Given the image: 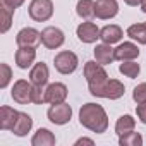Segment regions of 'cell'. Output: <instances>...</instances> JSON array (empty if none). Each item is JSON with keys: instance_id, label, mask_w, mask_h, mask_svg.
I'll return each instance as SVG.
<instances>
[{"instance_id": "1", "label": "cell", "mask_w": 146, "mask_h": 146, "mask_svg": "<svg viewBox=\"0 0 146 146\" xmlns=\"http://www.w3.org/2000/svg\"><path fill=\"white\" fill-rule=\"evenodd\" d=\"M79 124L91 132L102 134L108 129V115L98 103H84L79 110Z\"/></svg>"}, {"instance_id": "2", "label": "cell", "mask_w": 146, "mask_h": 146, "mask_svg": "<svg viewBox=\"0 0 146 146\" xmlns=\"http://www.w3.org/2000/svg\"><path fill=\"white\" fill-rule=\"evenodd\" d=\"M90 93L96 98H107V100H119L125 93V86L119 79H107L98 84H90L88 86Z\"/></svg>"}, {"instance_id": "3", "label": "cell", "mask_w": 146, "mask_h": 146, "mask_svg": "<svg viewBox=\"0 0 146 146\" xmlns=\"http://www.w3.org/2000/svg\"><path fill=\"white\" fill-rule=\"evenodd\" d=\"M53 65L57 69V72L60 74L67 76V74H72V72H76V69L79 67V58L74 52L70 50H62L55 55L53 58Z\"/></svg>"}, {"instance_id": "4", "label": "cell", "mask_w": 146, "mask_h": 146, "mask_svg": "<svg viewBox=\"0 0 146 146\" xmlns=\"http://www.w3.org/2000/svg\"><path fill=\"white\" fill-rule=\"evenodd\" d=\"M28 14L36 23H45L53 16V2L52 0H31L28 5Z\"/></svg>"}, {"instance_id": "5", "label": "cell", "mask_w": 146, "mask_h": 146, "mask_svg": "<svg viewBox=\"0 0 146 146\" xmlns=\"http://www.w3.org/2000/svg\"><path fill=\"white\" fill-rule=\"evenodd\" d=\"M46 117L55 125H65L72 119V107L69 103H65V102L53 103V105H50V108L46 112Z\"/></svg>"}, {"instance_id": "6", "label": "cell", "mask_w": 146, "mask_h": 146, "mask_svg": "<svg viewBox=\"0 0 146 146\" xmlns=\"http://www.w3.org/2000/svg\"><path fill=\"white\" fill-rule=\"evenodd\" d=\"M65 41V35L60 28L57 26H48L41 31V45L48 50H57L64 45Z\"/></svg>"}, {"instance_id": "7", "label": "cell", "mask_w": 146, "mask_h": 146, "mask_svg": "<svg viewBox=\"0 0 146 146\" xmlns=\"http://www.w3.org/2000/svg\"><path fill=\"white\" fill-rule=\"evenodd\" d=\"M31 93H33V83L26 81V79H17L12 86L11 96L16 103L28 105V103H31Z\"/></svg>"}, {"instance_id": "8", "label": "cell", "mask_w": 146, "mask_h": 146, "mask_svg": "<svg viewBox=\"0 0 146 146\" xmlns=\"http://www.w3.org/2000/svg\"><path fill=\"white\" fill-rule=\"evenodd\" d=\"M84 78H86L88 86H90V84H98V83L107 81L108 74L105 70V65L98 64L96 60H90L84 64Z\"/></svg>"}, {"instance_id": "9", "label": "cell", "mask_w": 146, "mask_h": 146, "mask_svg": "<svg viewBox=\"0 0 146 146\" xmlns=\"http://www.w3.org/2000/svg\"><path fill=\"white\" fill-rule=\"evenodd\" d=\"M76 35L79 41L91 45V43H96V40H100V28L91 21H84L76 28Z\"/></svg>"}, {"instance_id": "10", "label": "cell", "mask_w": 146, "mask_h": 146, "mask_svg": "<svg viewBox=\"0 0 146 146\" xmlns=\"http://www.w3.org/2000/svg\"><path fill=\"white\" fill-rule=\"evenodd\" d=\"M95 14L102 21L115 17L119 14V4H117V0H96V2H95Z\"/></svg>"}, {"instance_id": "11", "label": "cell", "mask_w": 146, "mask_h": 146, "mask_svg": "<svg viewBox=\"0 0 146 146\" xmlns=\"http://www.w3.org/2000/svg\"><path fill=\"white\" fill-rule=\"evenodd\" d=\"M16 43L17 46H38L41 43V33L35 28H23L16 35Z\"/></svg>"}, {"instance_id": "12", "label": "cell", "mask_w": 146, "mask_h": 146, "mask_svg": "<svg viewBox=\"0 0 146 146\" xmlns=\"http://www.w3.org/2000/svg\"><path fill=\"white\" fill-rule=\"evenodd\" d=\"M16 65L23 70L29 69L35 65V60H36V48L35 46H19L16 50Z\"/></svg>"}, {"instance_id": "13", "label": "cell", "mask_w": 146, "mask_h": 146, "mask_svg": "<svg viewBox=\"0 0 146 146\" xmlns=\"http://www.w3.org/2000/svg\"><path fill=\"white\" fill-rule=\"evenodd\" d=\"M67 95H69V90L64 83H52L46 86V103L50 105L65 102Z\"/></svg>"}, {"instance_id": "14", "label": "cell", "mask_w": 146, "mask_h": 146, "mask_svg": "<svg viewBox=\"0 0 146 146\" xmlns=\"http://www.w3.org/2000/svg\"><path fill=\"white\" fill-rule=\"evenodd\" d=\"M137 57H139V48L134 41L119 43V46L115 48V60L125 62V60H136Z\"/></svg>"}, {"instance_id": "15", "label": "cell", "mask_w": 146, "mask_h": 146, "mask_svg": "<svg viewBox=\"0 0 146 146\" xmlns=\"http://www.w3.org/2000/svg\"><path fill=\"white\" fill-rule=\"evenodd\" d=\"M48 79H50V70H48V65L45 62H38L29 69V81L33 84L46 86Z\"/></svg>"}, {"instance_id": "16", "label": "cell", "mask_w": 146, "mask_h": 146, "mask_svg": "<svg viewBox=\"0 0 146 146\" xmlns=\"http://www.w3.org/2000/svg\"><path fill=\"white\" fill-rule=\"evenodd\" d=\"M124 36V31L120 26L117 24H107L100 29V40L102 43H108V45H113V43H119Z\"/></svg>"}, {"instance_id": "17", "label": "cell", "mask_w": 146, "mask_h": 146, "mask_svg": "<svg viewBox=\"0 0 146 146\" xmlns=\"http://www.w3.org/2000/svg\"><path fill=\"white\" fill-rule=\"evenodd\" d=\"M93 53H95V60L102 65H108L115 60V48H112V45H108V43L96 45Z\"/></svg>"}, {"instance_id": "18", "label": "cell", "mask_w": 146, "mask_h": 146, "mask_svg": "<svg viewBox=\"0 0 146 146\" xmlns=\"http://www.w3.org/2000/svg\"><path fill=\"white\" fill-rule=\"evenodd\" d=\"M19 117V112L14 110L12 107H0V129L2 131H12V127L16 125Z\"/></svg>"}, {"instance_id": "19", "label": "cell", "mask_w": 146, "mask_h": 146, "mask_svg": "<svg viewBox=\"0 0 146 146\" xmlns=\"http://www.w3.org/2000/svg\"><path fill=\"white\" fill-rule=\"evenodd\" d=\"M55 143V134L46 127H40L31 137V146H53Z\"/></svg>"}, {"instance_id": "20", "label": "cell", "mask_w": 146, "mask_h": 146, "mask_svg": "<svg viewBox=\"0 0 146 146\" xmlns=\"http://www.w3.org/2000/svg\"><path fill=\"white\" fill-rule=\"evenodd\" d=\"M31 129H33V119H31V115L29 113H24V112H19L17 122L12 127L14 136L24 137V136H28V132H31Z\"/></svg>"}, {"instance_id": "21", "label": "cell", "mask_w": 146, "mask_h": 146, "mask_svg": "<svg viewBox=\"0 0 146 146\" xmlns=\"http://www.w3.org/2000/svg\"><path fill=\"white\" fill-rule=\"evenodd\" d=\"M127 36L139 43V45H146V23H136V24H131L127 28Z\"/></svg>"}, {"instance_id": "22", "label": "cell", "mask_w": 146, "mask_h": 146, "mask_svg": "<svg viewBox=\"0 0 146 146\" xmlns=\"http://www.w3.org/2000/svg\"><path fill=\"white\" fill-rule=\"evenodd\" d=\"M76 14L84 21H91L96 16L95 14V0H79L76 5Z\"/></svg>"}, {"instance_id": "23", "label": "cell", "mask_w": 146, "mask_h": 146, "mask_svg": "<svg viewBox=\"0 0 146 146\" xmlns=\"http://www.w3.org/2000/svg\"><path fill=\"white\" fill-rule=\"evenodd\" d=\"M134 127H136V119L132 115H127V113L125 115H120L117 119V122H115V134L117 136H122L125 132L134 131Z\"/></svg>"}, {"instance_id": "24", "label": "cell", "mask_w": 146, "mask_h": 146, "mask_svg": "<svg viewBox=\"0 0 146 146\" xmlns=\"http://www.w3.org/2000/svg\"><path fill=\"white\" fill-rule=\"evenodd\" d=\"M119 72H120L122 76L129 78V79H136L139 76V72H141V67L134 60H125V62H122L119 65Z\"/></svg>"}, {"instance_id": "25", "label": "cell", "mask_w": 146, "mask_h": 146, "mask_svg": "<svg viewBox=\"0 0 146 146\" xmlns=\"http://www.w3.org/2000/svg\"><path fill=\"white\" fill-rule=\"evenodd\" d=\"M119 144L120 146H143V136L139 132H125L122 136H119Z\"/></svg>"}, {"instance_id": "26", "label": "cell", "mask_w": 146, "mask_h": 146, "mask_svg": "<svg viewBox=\"0 0 146 146\" xmlns=\"http://www.w3.org/2000/svg\"><path fill=\"white\" fill-rule=\"evenodd\" d=\"M0 16H2V26H0V33L5 35V33L11 29V26H12L14 11L9 9V7H5V5H2V7H0Z\"/></svg>"}, {"instance_id": "27", "label": "cell", "mask_w": 146, "mask_h": 146, "mask_svg": "<svg viewBox=\"0 0 146 146\" xmlns=\"http://www.w3.org/2000/svg\"><path fill=\"white\" fill-rule=\"evenodd\" d=\"M31 103H36V105L46 103V88H45V86H41V84H33Z\"/></svg>"}, {"instance_id": "28", "label": "cell", "mask_w": 146, "mask_h": 146, "mask_svg": "<svg viewBox=\"0 0 146 146\" xmlns=\"http://www.w3.org/2000/svg\"><path fill=\"white\" fill-rule=\"evenodd\" d=\"M11 79H12V69L9 67V64L2 62V64H0V88L5 90L9 86Z\"/></svg>"}, {"instance_id": "29", "label": "cell", "mask_w": 146, "mask_h": 146, "mask_svg": "<svg viewBox=\"0 0 146 146\" xmlns=\"http://www.w3.org/2000/svg\"><path fill=\"white\" fill-rule=\"evenodd\" d=\"M132 100L139 105V103H146V83H139L134 90H132Z\"/></svg>"}, {"instance_id": "30", "label": "cell", "mask_w": 146, "mask_h": 146, "mask_svg": "<svg viewBox=\"0 0 146 146\" xmlns=\"http://www.w3.org/2000/svg\"><path fill=\"white\" fill-rule=\"evenodd\" d=\"M136 113H137V119L141 124H146V103H139L136 107Z\"/></svg>"}, {"instance_id": "31", "label": "cell", "mask_w": 146, "mask_h": 146, "mask_svg": "<svg viewBox=\"0 0 146 146\" xmlns=\"http://www.w3.org/2000/svg\"><path fill=\"white\" fill-rule=\"evenodd\" d=\"M23 4H24V0H2V5H5V7L12 9V11L19 9Z\"/></svg>"}, {"instance_id": "32", "label": "cell", "mask_w": 146, "mask_h": 146, "mask_svg": "<svg viewBox=\"0 0 146 146\" xmlns=\"http://www.w3.org/2000/svg\"><path fill=\"white\" fill-rule=\"evenodd\" d=\"M74 144H76V146H79V144H90V146H93V144H95V141H93V139H90V137H79Z\"/></svg>"}, {"instance_id": "33", "label": "cell", "mask_w": 146, "mask_h": 146, "mask_svg": "<svg viewBox=\"0 0 146 146\" xmlns=\"http://www.w3.org/2000/svg\"><path fill=\"white\" fill-rule=\"evenodd\" d=\"M124 2H125L127 5H131V7H137V5H141L143 0H124Z\"/></svg>"}, {"instance_id": "34", "label": "cell", "mask_w": 146, "mask_h": 146, "mask_svg": "<svg viewBox=\"0 0 146 146\" xmlns=\"http://www.w3.org/2000/svg\"><path fill=\"white\" fill-rule=\"evenodd\" d=\"M141 11L146 14V0H143V2H141Z\"/></svg>"}]
</instances>
